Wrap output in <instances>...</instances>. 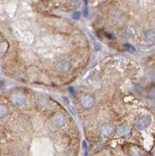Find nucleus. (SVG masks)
<instances>
[{
    "mask_svg": "<svg viewBox=\"0 0 155 156\" xmlns=\"http://www.w3.org/2000/svg\"><path fill=\"white\" fill-rule=\"evenodd\" d=\"M150 116H143L140 117V118L136 121V127L140 129V130H145L146 128L149 126L150 123Z\"/></svg>",
    "mask_w": 155,
    "mask_h": 156,
    "instance_id": "nucleus-1",
    "label": "nucleus"
},
{
    "mask_svg": "<svg viewBox=\"0 0 155 156\" xmlns=\"http://www.w3.org/2000/svg\"><path fill=\"white\" fill-rule=\"evenodd\" d=\"M81 103L85 108H90L94 103V99L91 95H85L81 98Z\"/></svg>",
    "mask_w": 155,
    "mask_h": 156,
    "instance_id": "nucleus-2",
    "label": "nucleus"
},
{
    "mask_svg": "<svg viewBox=\"0 0 155 156\" xmlns=\"http://www.w3.org/2000/svg\"><path fill=\"white\" fill-rule=\"evenodd\" d=\"M145 41L147 43L154 44L155 43V31L154 30H149L144 34Z\"/></svg>",
    "mask_w": 155,
    "mask_h": 156,
    "instance_id": "nucleus-3",
    "label": "nucleus"
},
{
    "mask_svg": "<svg viewBox=\"0 0 155 156\" xmlns=\"http://www.w3.org/2000/svg\"><path fill=\"white\" fill-rule=\"evenodd\" d=\"M112 133V127L111 126H105V129L103 130V134L105 137H108Z\"/></svg>",
    "mask_w": 155,
    "mask_h": 156,
    "instance_id": "nucleus-4",
    "label": "nucleus"
},
{
    "mask_svg": "<svg viewBox=\"0 0 155 156\" xmlns=\"http://www.w3.org/2000/svg\"><path fill=\"white\" fill-rule=\"evenodd\" d=\"M69 64L66 61H62L60 63L59 66V68H61V70L62 71H66L67 70H69Z\"/></svg>",
    "mask_w": 155,
    "mask_h": 156,
    "instance_id": "nucleus-5",
    "label": "nucleus"
},
{
    "mask_svg": "<svg viewBox=\"0 0 155 156\" xmlns=\"http://www.w3.org/2000/svg\"><path fill=\"white\" fill-rule=\"evenodd\" d=\"M131 155L132 156H143V152L140 151V149H139V148L131 149Z\"/></svg>",
    "mask_w": 155,
    "mask_h": 156,
    "instance_id": "nucleus-6",
    "label": "nucleus"
},
{
    "mask_svg": "<svg viewBox=\"0 0 155 156\" xmlns=\"http://www.w3.org/2000/svg\"><path fill=\"white\" fill-rule=\"evenodd\" d=\"M124 47L126 48V49H127V51L129 52H134L136 51L133 46H132V45H129V44H126V45H124Z\"/></svg>",
    "mask_w": 155,
    "mask_h": 156,
    "instance_id": "nucleus-7",
    "label": "nucleus"
},
{
    "mask_svg": "<svg viewBox=\"0 0 155 156\" xmlns=\"http://www.w3.org/2000/svg\"><path fill=\"white\" fill-rule=\"evenodd\" d=\"M128 127V126H126V125H123V126H121V129H122V130H119V135H121V136H122V135H124V134H126V133H128V130H126V128H127Z\"/></svg>",
    "mask_w": 155,
    "mask_h": 156,
    "instance_id": "nucleus-8",
    "label": "nucleus"
},
{
    "mask_svg": "<svg viewBox=\"0 0 155 156\" xmlns=\"http://www.w3.org/2000/svg\"><path fill=\"white\" fill-rule=\"evenodd\" d=\"M73 19L75 20H78L80 17V12H75L73 15Z\"/></svg>",
    "mask_w": 155,
    "mask_h": 156,
    "instance_id": "nucleus-9",
    "label": "nucleus"
},
{
    "mask_svg": "<svg viewBox=\"0 0 155 156\" xmlns=\"http://www.w3.org/2000/svg\"><path fill=\"white\" fill-rule=\"evenodd\" d=\"M101 45H98V43H95V49L96 50H99L101 48Z\"/></svg>",
    "mask_w": 155,
    "mask_h": 156,
    "instance_id": "nucleus-10",
    "label": "nucleus"
}]
</instances>
